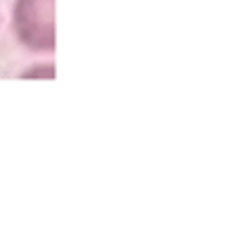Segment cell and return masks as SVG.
Wrapping results in <instances>:
<instances>
[{"instance_id":"1","label":"cell","mask_w":237,"mask_h":252,"mask_svg":"<svg viewBox=\"0 0 237 252\" xmlns=\"http://www.w3.org/2000/svg\"><path fill=\"white\" fill-rule=\"evenodd\" d=\"M12 31L31 53L55 50V0H14Z\"/></svg>"}]
</instances>
